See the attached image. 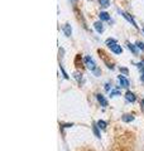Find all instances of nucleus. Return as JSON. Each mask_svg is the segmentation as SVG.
<instances>
[{"mask_svg": "<svg viewBox=\"0 0 144 151\" xmlns=\"http://www.w3.org/2000/svg\"><path fill=\"white\" fill-rule=\"evenodd\" d=\"M118 81H119L120 87H123V88H128L129 86H130V82H129V79L125 77V76H123V74L118 76Z\"/></svg>", "mask_w": 144, "mask_h": 151, "instance_id": "obj_2", "label": "nucleus"}, {"mask_svg": "<svg viewBox=\"0 0 144 151\" xmlns=\"http://www.w3.org/2000/svg\"><path fill=\"white\" fill-rule=\"evenodd\" d=\"M108 47L111 49V52H113V53H115V54H121V52H123L121 45H119L118 43H113V44H110Z\"/></svg>", "mask_w": 144, "mask_h": 151, "instance_id": "obj_4", "label": "nucleus"}, {"mask_svg": "<svg viewBox=\"0 0 144 151\" xmlns=\"http://www.w3.org/2000/svg\"><path fill=\"white\" fill-rule=\"evenodd\" d=\"M94 28H95V30L99 33V34H101V33L104 32V24H103V22L100 20V22H96L95 24H94Z\"/></svg>", "mask_w": 144, "mask_h": 151, "instance_id": "obj_7", "label": "nucleus"}, {"mask_svg": "<svg viewBox=\"0 0 144 151\" xmlns=\"http://www.w3.org/2000/svg\"><path fill=\"white\" fill-rule=\"evenodd\" d=\"M127 45H128V48H129V50H132L133 52V54H138V47L137 45H134V44H132V43H129V42H128V43H127Z\"/></svg>", "mask_w": 144, "mask_h": 151, "instance_id": "obj_10", "label": "nucleus"}, {"mask_svg": "<svg viewBox=\"0 0 144 151\" xmlns=\"http://www.w3.org/2000/svg\"><path fill=\"white\" fill-rule=\"evenodd\" d=\"M73 77L76 78V81H77L80 84H82V83H84V77H82V73H80V72H75Z\"/></svg>", "mask_w": 144, "mask_h": 151, "instance_id": "obj_11", "label": "nucleus"}, {"mask_svg": "<svg viewBox=\"0 0 144 151\" xmlns=\"http://www.w3.org/2000/svg\"><path fill=\"white\" fill-rule=\"evenodd\" d=\"M140 105H143V108H144V100H142V103Z\"/></svg>", "mask_w": 144, "mask_h": 151, "instance_id": "obj_23", "label": "nucleus"}, {"mask_svg": "<svg viewBox=\"0 0 144 151\" xmlns=\"http://www.w3.org/2000/svg\"><path fill=\"white\" fill-rule=\"evenodd\" d=\"M119 13H121V15H123L124 18H125L127 20H128L129 23H130V24H132L134 28H137V29H138V25H137V23H135V20H134V19H133V17L130 15V14H128V13H125V12H120V10H119Z\"/></svg>", "mask_w": 144, "mask_h": 151, "instance_id": "obj_3", "label": "nucleus"}, {"mask_svg": "<svg viewBox=\"0 0 144 151\" xmlns=\"http://www.w3.org/2000/svg\"><path fill=\"white\" fill-rule=\"evenodd\" d=\"M143 33H144V28H143Z\"/></svg>", "mask_w": 144, "mask_h": 151, "instance_id": "obj_25", "label": "nucleus"}, {"mask_svg": "<svg viewBox=\"0 0 144 151\" xmlns=\"http://www.w3.org/2000/svg\"><path fill=\"white\" fill-rule=\"evenodd\" d=\"M113 84L111 83H110V82H106V83H105V91H106V92H111L113 91Z\"/></svg>", "mask_w": 144, "mask_h": 151, "instance_id": "obj_17", "label": "nucleus"}, {"mask_svg": "<svg viewBox=\"0 0 144 151\" xmlns=\"http://www.w3.org/2000/svg\"><path fill=\"white\" fill-rule=\"evenodd\" d=\"M120 70H121V72H124L125 74H128V69H127V68H120Z\"/></svg>", "mask_w": 144, "mask_h": 151, "instance_id": "obj_21", "label": "nucleus"}, {"mask_svg": "<svg viewBox=\"0 0 144 151\" xmlns=\"http://www.w3.org/2000/svg\"><path fill=\"white\" fill-rule=\"evenodd\" d=\"M125 100H127V102H129V103H134V102L137 101L135 93H133V92H130V91H128V92L125 93Z\"/></svg>", "mask_w": 144, "mask_h": 151, "instance_id": "obj_5", "label": "nucleus"}, {"mask_svg": "<svg viewBox=\"0 0 144 151\" xmlns=\"http://www.w3.org/2000/svg\"><path fill=\"white\" fill-rule=\"evenodd\" d=\"M140 79H142V81H143V82H144V73H143V74H142V76H140Z\"/></svg>", "mask_w": 144, "mask_h": 151, "instance_id": "obj_22", "label": "nucleus"}, {"mask_svg": "<svg viewBox=\"0 0 144 151\" xmlns=\"http://www.w3.org/2000/svg\"><path fill=\"white\" fill-rule=\"evenodd\" d=\"M116 96H120V91L119 89H113L110 92V97H116Z\"/></svg>", "mask_w": 144, "mask_h": 151, "instance_id": "obj_18", "label": "nucleus"}, {"mask_svg": "<svg viewBox=\"0 0 144 151\" xmlns=\"http://www.w3.org/2000/svg\"><path fill=\"white\" fill-rule=\"evenodd\" d=\"M137 47H138V48L140 49V50L144 52V43H143V42H137Z\"/></svg>", "mask_w": 144, "mask_h": 151, "instance_id": "obj_19", "label": "nucleus"}, {"mask_svg": "<svg viewBox=\"0 0 144 151\" xmlns=\"http://www.w3.org/2000/svg\"><path fill=\"white\" fill-rule=\"evenodd\" d=\"M135 65H137L138 69L140 70L142 74H143V73H144V59H143V60H140V62H139V63H137Z\"/></svg>", "mask_w": 144, "mask_h": 151, "instance_id": "obj_16", "label": "nucleus"}, {"mask_svg": "<svg viewBox=\"0 0 144 151\" xmlns=\"http://www.w3.org/2000/svg\"><path fill=\"white\" fill-rule=\"evenodd\" d=\"M99 4L101 5V8H109L110 6V1H109V0H99Z\"/></svg>", "mask_w": 144, "mask_h": 151, "instance_id": "obj_15", "label": "nucleus"}, {"mask_svg": "<svg viewBox=\"0 0 144 151\" xmlns=\"http://www.w3.org/2000/svg\"><path fill=\"white\" fill-rule=\"evenodd\" d=\"M96 100H97V102H99L103 107H106V106H108V100L103 96V94H100V93L96 94Z\"/></svg>", "mask_w": 144, "mask_h": 151, "instance_id": "obj_6", "label": "nucleus"}, {"mask_svg": "<svg viewBox=\"0 0 144 151\" xmlns=\"http://www.w3.org/2000/svg\"><path fill=\"white\" fill-rule=\"evenodd\" d=\"M92 131H94V134H95V136L97 139L101 137V134H100V131H99V126L96 124H94V126H92Z\"/></svg>", "mask_w": 144, "mask_h": 151, "instance_id": "obj_14", "label": "nucleus"}, {"mask_svg": "<svg viewBox=\"0 0 144 151\" xmlns=\"http://www.w3.org/2000/svg\"><path fill=\"white\" fill-rule=\"evenodd\" d=\"M96 125L99 126V129H100V130H106V126H108L106 121H104V120H99L97 122H96Z\"/></svg>", "mask_w": 144, "mask_h": 151, "instance_id": "obj_12", "label": "nucleus"}, {"mask_svg": "<svg viewBox=\"0 0 144 151\" xmlns=\"http://www.w3.org/2000/svg\"><path fill=\"white\" fill-rule=\"evenodd\" d=\"M99 18H100V20H105V22H109L110 20V15H109V14L106 13V12H101V13H100L99 14Z\"/></svg>", "mask_w": 144, "mask_h": 151, "instance_id": "obj_8", "label": "nucleus"}, {"mask_svg": "<svg viewBox=\"0 0 144 151\" xmlns=\"http://www.w3.org/2000/svg\"><path fill=\"white\" fill-rule=\"evenodd\" d=\"M63 33H65L66 37H70V35H71L72 28H71V25L68 24V23H67V24H65V27H63Z\"/></svg>", "mask_w": 144, "mask_h": 151, "instance_id": "obj_9", "label": "nucleus"}, {"mask_svg": "<svg viewBox=\"0 0 144 151\" xmlns=\"http://www.w3.org/2000/svg\"><path fill=\"white\" fill-rule=\"evenodd\" d=\"M134 119H135V117H134V115H124L123 117H121V120L124 121V122H132Z\"/></svg>", "mask_w": 144, "mask_h": 151, "instance_id": "obj_13", "label": "nucleus"}, {"mask_svg": "<svg viewBox=\"0 0 144 151\" xmlns=\"http://www.w3.org/2000/svg\"><path fill=\"white\" fill-rule=\"evenodd\" d=\"M84 62H85V65H86V68H87L89 70H91L96 77H99L100 74H101V70H100V68L96 65V63H95V60L91 58L90 55H86L85 58H84Z\"/></svg>", "mask_w": 144, "mask_h": 151, "instance_id": "obj_1", "label": "nucleus"}, {"mask_svg": "<svg viewBox=\"0 0 144 151\" xmlns=\"http://www.w3.org/2000/svg\"><path fill=\"white\" fill-rule=\"evenodd\" d=\"M60 69H61V72H62V74H63V77H65L66 79H68V76H67V73H66V70L63 69V67H62V65H60Z\"/></svg>", "mask_w": 144, "mask_h": 151, "instance_id": "obj_20", "label": "nucleus"}, {"mask_svg": "<svg viewBox=\"0 0 144 151\" xmlns=\"http://www.w3.org/2000/svg\"><path fill=\"white\" fill-rule=\"evenodd\" d=\"M72 1H73V3H75V1H76V0H72Z\"/></svg>", "mask_w": 144, "mask_h": 151, "instance_id": "obj_24", "label": "nucleus"}]
</instances>
